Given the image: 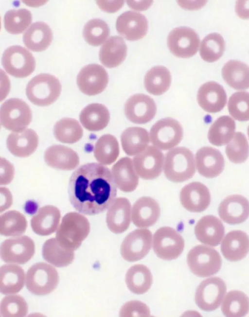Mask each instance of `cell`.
I'll return each mask as SVG.
<instances>
[{
  "instance_id": "6da1fadb",
  "label": "cell",
  "mask_w": 249,
  "mask_h": 317,
  "mask_svg": "<svg viewBox=\"0 0 249 317\" xmlns=\"http://www.w3.org/2000/svg\"><path fill=\"white\" fill-rule=\"evenodd\" d=\"M69 194L70 202L76 211L86 215H95L104 212L113 203L117 186L107 167L97 163H88L72 174Z\"/></svg>"
},
{
  "instance_id": "7a4b0ae2",
  "label": "cell",
  "mask_w": 249,
  "mask_h": 317,
  "mask_svg": "<svg viewBox=\"0 0 249 317\" xmlns=\"http://www.w3.org/2000/svg\"><path fill=\"white\" fill-rule=\"evenodd\" d=\"M90 231V225L84 215L70 212L65 214L56 233V239L64 248L75 250L81 246Z\"/></svg>"
},
{
  "instance_id": "3957f363",
  "label": "cell",
  "mask_w": 249,
  "mask_h": 317,
  "mask_svg": "<svg viewBox=\"0 0 249 317\" xmlns=\"http://www.w3.org/2000/svg\"><path fill=\"white\" fill-rule=\"evenodd\" d=\"M163 171L170 181L179 183L192 178L196 172L192 152L185 147L171 149L166 154Z\"/></svg>"
},
{
  "instance_id": "277c9868",
  "label": "cell",
  "mask_w": 249,
  "mask_h": 317,
  "mask_svg": "<svg viewBox=\"0 0 249 317\" xmlns=\"http://www.w3.org/2000/svg\"><path fill=\"white\" fill-rule=\"evenodd\" d=\"M61 86L58 79L48 73H41L28 83L26 94L33 104L41 106L50 105L59 97Z\"/></svg>"
},
{
  "instance_id": "5b68a950",
  "label": "cell",
  "mask_w": 249,
  "mask_h": 317,
  "mask_svg": "<svg viewBox=\"0 0 249 317\" xmlns=\"http://www.w3.org/2000/svg\"><path fill=\"white\" fill-rule=\"evenodd\" d=\"M56 269L50 264L40 262L32 265L26 277V286L32 294L44 296L52 292L59 282Z\"/></svg>"
},
{
  "instance_id": "8992f818",
  "label": "cell",
  "mask_w": 249,
  "mask_h": 317,
  "mask_svg": "<svg viewBox=\"0 0 249 317\" xmlns=\"http://www.w3.org/2000/svg\"><path fill=\"white\" fill-rule=\"evenodd\" d=\"M187 263L194 274L206 277L216 273L220 270L222 261L219 253L214 248L198 245L188 252Z\"/></svg>"
},
{
  "instance_id": "52a82bcc",
  "label": "cell",
  "mask_w": 249,
  "mask_h": 317,
  "mask_svg": "<svg viewBox=\"0 0 249 317\" xmlns=\"http://www.w3.org/2000/svg\"><path fill=\"white\" fill-rule=\"evenodd\" d=\"M32 118L30 107L20 99H9L1 106L0 123L9 130L15 132L24 130L31 122Z\"/></svg>"
},
{
  "instance_id": "ba28073f",
  "label": "cell",
  "mask_w": 249,
  "mask_h": 317,
  "mask_svg": "<svg viewBox=\"0 0 249 317\" xmlns=\"http://www.w3.org/2000/svg\"><path fill=\"white\" fill-rule=\"evenodd\" d=\"M183 135V128L180 123L170 117L157 121L150 131L152 144L162 150L171 149L178 145L182 140Z\"/></svg>"
},
{
  "instance_id": "9c48e42d",
  "label": "cell",
  "mask_w": 249,
  "mask_h": 317,
  "mask_svg": "<svg viewBox=\"0 0 249 317\" xmlns=\"http://www.w3.org/2000/svg\"><path fill=\"white\" fill-rule=\"evenodd\" d=\"M2 64L5 71L17 78H24L35 70L36 62L32 54L25 48L12 46L2 54Z\"/></svg>"
},
{
  "instance_id": "30bf717a",
  "label": "cell",
  "mask_w": 249,
  "mask_h": 317,
  "mask_svg": "<svg viewBox=\"0 0 249 317\" xmlns=\"http://www.w3.org/2000/svg\"><path fill=\"white\" fill-rule=\"evenodd\" d=\"M184 247V240L174 229L162 227L153 236V250L160 258L172 260L178 258Z\"/></svg>"
},
{
  "instance_id": "8fae6325",
  "label": "cell",
  "mask_w": 249,
  "mask_h": 317,
  "mask_svg": "<svg viewBox=\"0 0 249 317\" xmlns=\"http://www.w3.org/2000/svg\"><path fill=\"white\" fill-rule=\"evenodd\" d=\"M226 292L225 283L221 278H208L202 281L196 289V303L203 311L214 310L220 305Z\"/></svg>"
},
{
  "instance_id": "7c38bea8",
  "label": "cell",
  "mask_w": 249,
  "mask_h": 317,
  "mask_svg": "<svg viewBox=\"0 0 249 317\" xmlns=\"http://www.w3.org/2000/svg\"><path fill=\"white\" fill-rule=\"evenodd\" d=\"M167 45L175 56L181 58L195 55L199 48L200 39L197 34L187 27L174 28L168 35Z\"/></svg>"
},
{
  "instance_id": "4fadbf2b",
  "label": "cell",
  "mask_w": 249,
  "mask_h": 317,
  "mask_svg": "<svg viewBox=\"0 0 249 317\" xmlns=\"http://www.w3.org/2000/svg\"><path fill=\"white\" fill-rule=\"evenodd\" d=\"M152 234L148 229H137L129 233L121 246L122 257L133 262L143 258L151 247Z\"/></svg>"
},
{
  "instance_id": "5bb4252c",
  "label": "cell",
  "mask_w": 249,
  "mask_h": 317,
  "mask_svg": "<svg viewBox=\"0 0 249 317\" xmlns=\"http://www.w3.org/2000/svg\"><path fill=\"white\" fill-rule=\"evenodd\" d=\"M35 246L33 240L27 236L9 238L0 246V257L7 263L25 264L33 256Z\"/></svg>"
},
{
  "instance_id": "9a60e30c",
  "label": "cell",
  "mask_w": 249,
  "mask_h": 317,
  "mask_svg": "<svg viewBox=\"0 0 249 317\" xmlns=\"http://www.w3.org/2000/svg\"><path fill=\"white\" fill-rule=\"evenodd\" d=\"M164 161L163 153L153 146H148L133 159L136 173L145 180L157 178L161 173Z\"/></svg>"
},
{
  "instance_id": "2e32d148",
  "label": "cell",
  "mask_w": 249,
  "mask_h": 317,
  "mask_svg": "<svg viewBox=\"0 0 249 317\" xmlns=\"http://www.w3.org/2000/svg\"><path fill=\"white\" fill-rule=\"evenodd\" d=\"M108 74L102 66L91 64L84 67L77 77L79 89L84 94L92 96L101 93L107 86Z\"/></svg>"
},
{
  "instance_id": "e0dca14e",
  "label": "cell",
  "mask_w": 249,
  "mask_h": 317,
  "mask_svg": "<svg viewBox=\"0 0 249 317\" xmlns=\"http://www.w3.org/2000/svg\"><path fill=\"white\" fill-rule=\"evenodd\" d=\"M157 106L154 100L148 95L139 93L133 95L126 101L124 113L130 122L145 124L151 121L156 115Z\"/></svg>"
},
{
  "instance_id": "ac0fdd59",
  "label": "cell",
  "mask_w": 249,
  "mask_h": 317,
  "mask_svg": "<svg viewBox=\"0 0 249 317\" xmlns=\"http://www.w3.org/2000/svg\"><path fill=\"white\" fill-rule=\"evenodd\" d=\"M183 207L193 212H201L209 206L211 196L208 188L200 182H192L184 186L179 194Z\"/></svg>"
},
{
  "instance_id": "d6986e66",
  "label": "cell",
  "mask_w": 249,
  "mask_h": 317,
  "mask_svg": "<svg viewBox=\"0 0 249 317\" xmlns=\"http://www.w3.org/2000/svg\"><path fill=\"white\" fill-rule=\"evenodd\" d=\"M116 26L117 32L126 39L137 40L146 34L148 21L143 15L127 11L118 17Z\"/></svg>"
},
{
  "instance_id": "ffe728a7",
  "label": "cell",
  "mask_w": 249,
  "mask_h": 317,
  "mask_svg": "<svg viewBox=\"0 0 249 317\" xmlns=\"http://www.w3.org/2000/svg\"><path fill=\"white\" fill-rule=\"evenodd\" d=\"M218 213L220 218L228 224L242 223L249 215V202L241 195H230L220 203Z\"/></svg>"
},
{
  "instance_id": "44dd1931",
  "label": "cell",
  "mask_w": 249,
  "mask_h": 317,
  "mask_svg": "<svg viewBox=\"0 0 249 317\" xmlns=\"http://www.w3.org/2000/svg\"><path fill=\"white\" fill-rule=\"evenodd\" d=\"M197 100L204 110L209 113H216L225 106L227 95L222 86L216 82L210 81L199 88Z\"/></svg>"
},
{
  "instance_id": "7402d4cb",
  "label": "cell",
  "mask_w": 249,
  "mask_h": 317,
  "mask_svg": "<svg viewBox=\"0 0 249 317\" xmlns=\"http://www.w3.org/2000/svg\"><path fill=\"white\" fill-rule=\"evenodd\" d=\"M196 162L199 174L207 178L219 176L225 165L224 157L220 152L209 146L203 147L197 151Z\"/></svg>"
},
{
  "instance_id": "603a6c76",
  "label": "cell",
  "mask_w": 249,
  "mask_h": 317,
  "mask_svg": "<svg viewBox=\"0 0 249 317\" xmlns=\"http://www.w3.org/2000/svg\"><path fill=\"white\" fill-rule=\"evenodd\" d=\"M106 222L109 230L116 234L124 232L131 222V204L125 197H118L108 208Z\"/></svg>"
},
{
  "instance_id": "cb8c5ba5",
  "label": "cell",
  "mask_w": 249,
  "mask_h": 317,
  "mask_svg": "<svg viewBox=\"0 0 249 317\" xmlns=\"http://www.w3.org/2000/svg\"><path fill=\"white\" fill-rule=\"evenodd\" d=\"M159 203L153 198L143 196L133 204L132 219L138 228H148L156 223L160 216Z\"/></svg>"
},
{
  "instance_id": "d4e9b609",
  "label": "cell",
  "mask_w": 249,
  "mask_h": 317,
  "mask_svg": "<svg viewBox=\"0 0 249 317\" xmlns=\"http://www.w3.org/2000/svg\"><path fill=\"white\" fill-rule=\"evenodd\" d=\"M224 227L216 217L208 215L202 217L196 223L195 233L202 243L211 246L219 245L224 236Z\"/></svg>"
},
{
  "instance_id": "484cf974",
  "label": "cell",
  "mask_w": 249,
  "mask_h": 317,
  "mask_svg": "<svg viewBox=\"0 0 249 317\" xmlns=\"http://www.w3.org/2000/svg\"><path fill=\"white\" fill-rule=\"evenodd\" d=\"M44 160L48 166L61 170H73L79 163V158L76 152L61 145L48 147L44 153Z\"/></svg>"
},
{
  "instance_id": "4316f807",
  "label": "cell",
  "mask_w": 249,
  "mask_h": 317,
  "mask_svg": "<svg viewBox=\"0 0 249 317\" xmlns=\"http://www.w3.org/2000/svg\"><path fill=\"white\" fill-rule=\"evenodd\" d=\"M8 149L13 155L18 157H27L36 149L38 137L31 129L10 133L6 141Z\"/></svg>"
},
{
  "instance_id": "83f0119b",
  "label": "cell",
  "mask_w": 249,
  "mask_h": 317,
  "mask_svg": "<svg viewBox=\"0 0 249 317\" xmlns=\"http://www.w3.org/2000/svg\"><path fill=\"white\" fill-rule=\"evenodd\" d=\"M221 251L224 257L229 261L243 259L249 251L248 235L240 230L228 232L222 242Z\"/></svg>"
},
{
  "instance_id": "f1b7e54d",
  "label": "cell",
  "mask_w": 249,
  "mask_h": 317,
  "mask_svg": "<svg viewBox=\"0 0 249 317\" xmlns=\"http://www.w3.org/2000/svg\"><path fill=\"white\" fill-rule=\"evenodd\" d=\"M112 174L117 187L121 191L129 193L134 191L139 184V176L133 162L128 157L120 158L112 167Z\"/></svg>"
},
{
  "instance_id": "f546056e",
  "label": "cell",
  "mask_w": 249,
  "mask_h": 317,
  "mask_svg": "<svg viewBox=\"0 0 249 317\" xmlns=\"http://www.w3.org/2000/svg\"><path fill=\"white\" fill-rule=\"evenodd\" d=\"M61 217L59 210L53 205L40 208L31 220L34 232L41 236L53 233L58 226Z\"/></svg>"
},
{
  "instance_id": "4dcf8cb0",
  "label": "cell",
  "mask_w": 249,
  "mask_h": 317,
  "mask_svg": "<svg viewBox=\"0 0 249 317\" xmlns=\"http://www.w3.org/2000/svg\"><path fill=\"white\" fill-rule=\"evenodd\" d=\"M126 53L127 47L123 38L118 35L112 36L101 47L99 59L105 67L114 68L124 61Z\"/></svg>"
},
{
  "instance_id": "1f68e13d",
  "label": "cell",
  "mask_w": 249,
  "mask_h": 317,
  "mask_svg": "<svg viewBox=\"0 0 249 317\" xmlns=\"http://www.w3.org/2000/svg\"><path fill=\"white\" fill-rule=\"evenodd\" d=\"M53 32L49 26L39 21L33 23L23 35L24 45L33 52L46 50L53 40Z\"/></svg>"
},
{
  "instance_id": "d6a6232c",
  "label": "cell",
  "mask_w": 249,
  "mask_h": 317,
  "mask_svg": "<svg viewBox=\"0 0 249 317\" xmlns=\"http://www.w3.org/2000/svg\"><path fill=\"white\" fill-rule=\"evenodd\" d=\"M79 119L86 129L90 131H97L107 125L110 115L104 105L93 103L88 105L81 111Z\"/></svg>"
},
{
  "instance_id": "836d02e7",
  "label": "cell",
  "mask_w": 249,
  "mask_h": 317,
  "mask_svg": "<svg viewBox=\"0 0 249 317\" xmlns=\"http://www.w3.org/2000/svg\"><path fill=\"white\" fill-rule=\"evenodd\" d=\"M122 146L127 155L133 156L143 152L150 141L146 130L140 127H130L125 129L121 136Z\"/></svg>"
},
{
  "instance_id": "e575fe53",
  "label": "cell",
  "mask_w": 249,
  "mask_h": 317,
  "mask_svg": "<svg viewBox=\"0 0 249 317\" xmlns=\"http://www.w3.org/2000/svg\"><path fill=\"white\" fill-rule=\"evenodd\" d=\"M222 75L227 84L234 89L249 88V67L242 62L229 61L222 69Z\"/></svg>"
},
{
  "instance_id": "d590c367",
  "label": "cell",
  "mask_w": 249,
  "mask_h": 317,
  "mask_svg": "<svg viewBox=\"0 0 249 317\" xmlns=\"http://www.w3.org/2000/svg\"><path fill=\"white\" fill-rule=\"evenodd\" d=\"M25 281L24 270L16 264H6L0 269V291L4 295L14 294L23 288Z\"/></svg>"
},
{
  "instance_id": "8d00e7d4",
  "label": "cell",
  "mask_w": 249,
  "mask_h": 317,
  "mask_svg": "<svg viewBox=\"0 0 249 317\" xmlns=\"http://www.w3.org/2000/svg\"><path fill=\"white\" fill-rule=\"evenodd\" d=\"M125 279L129 290L138 295L146 293L150 289L153 281L150 270L143 264H136L129 268Z\"/></svg>"
},
{
  "instance_id": "74e56055",
  "label": "cell",
  "mask_w": 249,
  "mask_h": 317,
  "mask_svg": "<svg viewBox=\"0 0 249 317\" xmlns=\"http://www.w3.org/2000/svg\"><path fill=\"white\" fill-rule=\"evenodd\" d=\"M171 83L170 71L163 66L152 68L146 72L144 85L147 91L154 95H160L165 93Z\"/></svg>"
},
{
  "instance_id": "f35d334b",
  "label": "cell",
  "mask_w": 249,
  "mask_h": 317,
  "mask_svg": "<svg viewBox=\"0 0 249 317\" xmlns=\"http://www.w3.org/2000/svg\"><path fill=\"white\" fill-rule=\"evenodd\" d=\"M235 130L234 121L229 116H221L211 126L208 138L214 145H224L233 138Z\"/></svg>"
},
{
  "instance_id": "ab89813d",
  "label": "cell",
  "mask_w": 249,
  "mask_h": 317,
  "mask_svg": "<svg viewBox=\"0 0 249 317\" xmlns=\"http://www.w3.org/2000/svg\"><path fill=\"white\" fill-rule=\"evenodd\" d=\"M42 256L48 262L56 267H64L71 264L73 259V251L61 247L56 238L46 241L42 247Z\"/></svg>"
},
{
  "instance_id": "60d3db41",
  "label": "cell",
  "mask_w": 249,
  "mask_h": 317,
  "mask_svg": "<svg viewBox=\"0 0 249 317\" xmlns=\"http://www.w3.org/2000/svg\"><path fill=\"white\" fill-rule=\"evenodd\" d=\"M119 152L118 141L111 134H105L100 137L94 149L95 158L103 165H110L115 162Z\"/></svg>"
},
{
  "instance_id": "b9f144b4",
  "label": "cell",
  "mask_w": 249,
  "mask_h": 317,
  "mask_svg": "<svg viewBox=\"0 0 249 317\" xmlns=\"http://www.w3.org/2000/svg\"><path fill=\"white\" fill-rule=\"evenodd\" d=\"M221 310L226 317H243L249 312V299L241 291H230L224 299Z\"/></svg>"
},
{
  "instance_id": "7bdbcfd3",
  "label": "cell",
  "mask_w": 249,
  "mask_h": 317,
  "mask_svg": "<svg viewBox=\"0 0 249 317\" xmlns=\"http://www.w3.org/2000/svg\"><path fill=\"white\" fill-rule=\"evenodd\" d=\"M54 135L56 139L65 143H74L83 136V130L78 122L70 118H63L54 126Z\"/></svg>"
},
{
  "instance_id": "ee69618b",
  "label": "cell",
  "mask_w": 249,
  "mask_h": 317,
  "mask_svg": "<svg viewBox=\"0 0 249 317\" xmlns=\"http://www.w3.org/2000/svg\"><path fill=\"white\" fill-rule=\"evenodd\" d=\"M27 223L25 216L17 211H9L0 216V233L5 236L21 235L26 229Z\"/></svg>"
},
{
  "instance_id": "f6af8a7d",
  "label": "cell",
  "mask_w": 249,
  "mask_h": 317,
  "mask_svg": "<svg viewBox=\"0 0 249 317\" xmlns=\"http://www.w3.org/2000/svg\"><path fill=\"white\" fill-rule=\"evenodd\" d=\"M225 43L223 37L216 33H211L202 40L199 50L201 58L208 62H214L223 55Z\"/></svg>"
},
{
  "instance_id": "bcb514c9",
  "label": "cell",
  "mask_w": 249,
  "mask_h": 317,
  "mask_svg": "<svg viewBox=\"0 0 249 317\" xmlns=\"http://www.w3.org/2000/svg\"><path fill=\"white\" fill-rule=\"evenodd\" d=\"M32 20L31 13L26 9L10 10L4 17V28L11 34H19L29 26Z\"/></svg>"
},
{
  "instance_id": "7dc6e473",
  "label": "cell",
  "mask_w": 249,
  "mask_h": 317,
  "mask_svg": "<svg viewBox=\"0 0 249 317\" xmlns=\"http://www.w3.org/2000/svg\"><path fill=\"white\" fill-rule=\"evenodd\" d=\"M108 25L104 20L95 18L89 21L85 25L83 36L90 45L98 46L101 45L109 35Z\"/></svg>"
},
{
  "instance_id": "c3c4849f",
  "label": "cell",
  "mask_w": 249,
  "mask_h": 317,
  "mask_svg": "<svg viewBox=\"0 0 249 317\" xmlns=\"http://www.w3.org/2000/svg\"><path fill=\"white\" fill-rule=\"evenodd\" d=\"M226 153L230 161L235 163L244 162L248 158L249 146L245 135L236 132L226 147Z\"/></svg>"
},
{
  "instance_id": "681fc988",
  "label": "cell",
  "mask_w": 249,
  "mask_h": 317,
  "mask_svg": "<svg viewBox=\"0 0 249 317\" xmlns=\"http://www.w3.org/2000/svg\"><path fill=\"white\" fill-rule=\"evenodd\" d=\"M228 108L231 115L239 121L249 120V93L236 92L230 97Z\"/></svg>"
},
{
  "instance_id": "f907efd6",
  "label": "cell",
  "mask_w": 249,
  "mask_h": 317,
  "mask_svg": "<svg viewBox=\"0 0 249 317\" xmlns=\"http://www.w3.org/2000/svg\"><path fill=\"white\" fill-rule=\"evenodd\" d=\"M28 312L25 299L19 295H10L3 298L0 303L2 317H24Z\"/></svg>"
},
{
  "instance_id": "816d5d0a",
  "label": "cell",
  "mask_w": 249,
  "mask_h": 317,
  "mask_svg": "<svg viewBox=\"0 0 249 317\" xmlns=\"http://www.w3.org/2000/svg\"><path fill=\"white\" fill-rule=\"evenodd\" d=\"M121 317H148L150 310L144 303L137 300H132L125 303L120 312Z\"/></svg>"
},
{
  "instance_id": "f5cc1de1",
  "label": "cell",
  "mask_w": 249,
  "mask_h": 317,
  "mask_svg": "<svg viewBox=\"0 0 249 317\" xmlns=\"http://www.w3.org/2000/svg\"><path fill=\"white\" fill-rule=\"evenodd\" d=\"M14 174V167L8 161L1 158L0 185L9 184L13 179Z\"/></svg>"
},
{
  "instance_id": "db71d44e",
  "label": "cell",
  "mask_w": 249,
  "mask_h": 317,
  "mask_svg": "<svg viewBox=\"0 0 249 317\" xmlns=\"http://www.w3.org/2000/svg\"><path fill=\"white\" fill-rule=\"evenodd\" d=\"M235 12L241 18H249V0H237L235 4Z\"/></svg>"
},
{
  "instance_id": "11a10c76",
  "label": "cell",
  "mask_w": 249,
  "mask_h": 317,
  "mask_svg": "<svg viewBox=\"0 0 249 317\" xmlns=\"http://www.w3.org/2000/svg\"><path fill=\"white\" fill-rule=\"evenodd\" d=\"M12 203V196L6 188H0V212L6 210Z\"/></svg>"
},
{
  "instance_id": "9f6ffc18",
  "label": "cell",
  "mask_w": 249,
  "mask_h": 317,
  "mask_svg": "<svg viewBox=\"0 0 249 317\" xmlns=\"http://www.w3.org/2000/svg\"><path fill=\"white\" fill-rule=\"evenodd\" d=\"M248 134L249 137V126H248Z\"/></svg>"
}]
</instances>
